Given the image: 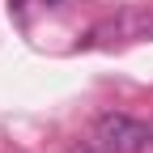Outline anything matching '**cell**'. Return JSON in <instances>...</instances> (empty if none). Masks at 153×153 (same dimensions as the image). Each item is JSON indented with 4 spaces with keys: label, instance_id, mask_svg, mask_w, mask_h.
Returning <instances> with one entry per match:
<instances>
[{
    "label": "cell",
    "instance_id": "2",
    "mask_svg": "<svg viewBox=\"0 0 153 153\" xmlns=\"http://www.w3.org/2000/svg\"><path fill=\"white\" fill-rule=\"evenodd\" d=\"M72 153H94V149H72Z\"/></svg>",
    "mask_w": 153,
    "mask_h": 153
},
{
    "label": "cell",
    "instance_id": "1",
    "mask_svg": "<svg viewBox=\"0 0 153 153\" xmlns=\"http://www.w3.org/2000/svg\"><path fill=\"white\" fill-rule=\"evenodd\" d=\"M94 140H98L102 153H140V149L153 145V132L123 111H106L94 123Z\"/></svg>",
    "mask_w": 153,
    "mask_h": 153
}]
</instances>
